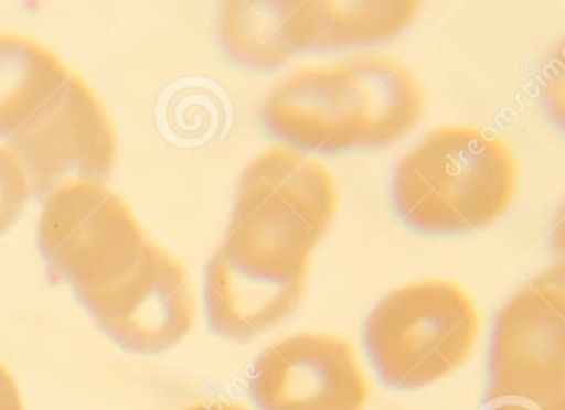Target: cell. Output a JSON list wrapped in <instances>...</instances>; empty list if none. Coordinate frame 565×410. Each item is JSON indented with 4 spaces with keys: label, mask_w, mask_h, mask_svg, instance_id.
Wrapping results in <instances>:
<instances>
[{
    "label": "cell",
    "mask_w": 565,
    "mask_h": 410,
    "mask_svg": "<svg viewBox=\"0 0 565 410\" xmlns=\"http://www.w3.org/2000/svg\"><path fill=\"white\" fill-rule=\"evenodd\" d=\"M31 177L11 145L0 144V234L18 222L31 197Z\"/></svg>",
    "instance_id": "13"
},
{
    "label": "cell",
    "mask_w": 565,
    "mask_h": 410,
    "mask_svg": "<svg viewBox=\"0 0 565 410\" xmlns=\"http://www.w3.org/2000/svg\"><path fill=\"white\" fill-rule=\"evenodd\" d=\"M249 390L259 410H363L370 382L345 337L297 333L256 360Z\"/></svg>",
    "instance_id": "9"
},
{
    "label": "cell",
    "mask_w": 565,
    "mask_h": 410,
    "mask_svg": "<svg viewBox=\"0 0 565 410\" xmlns=\"http://www.w3.org/2000/svg\"><path fill=\"white\" fill-rule=\"evenodd\" d=\"M71 75L67 65L42 43L0 33V134L11 138Z\"/></svg>",
    "instance_id": "11"
},
{
    "label": "cell",
    "mask_w": 565,
    "mask_h": 410,
    "mask_svg": "<svg viewBox=\"0 0 565 410\" xmlns=\"http://www.w3.org/2000/svg\"><path fill=\"white\" fill-rule=\"evenodd\" d=\"M82 303L98 326L130 353H164L180 344L196 323V300L186 267L153 240L127 278L82 298Z\"/></svg>",
    "instance_id": "8"
},
{
    "label": "cell",
    "mask_w": 565,
    "mask_h": 410,
    "mask_svg": "<svg viewBox=\"0 0 565 410\" xmlns=\"http://www.w3.org/2000/svg\"><path fill=\"white\" fill-rule=\"evenodd\" d=\"M337 212L339 192L322 162L290 145L256 155L241 174L226 235L206 268L214 333L244 343L292 316Z\"/></svg>",
    "instance_id": "1"
},
{
    "label": "cell",
    "mask_w": 565,
    "mask_h": 410,
    "mask_svg": "<svg viewBox=\"0 0 565 410\" xmlns=\"http://www.w3.org/2000/svg\"><path fill=\"white\" fill-rule=\"evenodd\" d=\"M418 0L388 2H322L323 30L320 48H345L385 42L418 17Z\"/></svg>",
    "instance_id": "12"
},
{
    "label": "cell",
    "mask_w": 565,
    "mask_h": 410,
    "mask_svg": "<svg viewBox=\"0 0 565 410\" xmlns=\"http://www.w3.org/2000/svg\"><path fill=\"white\" fill-rule=\"evenodd\" d=\"M39 244L54 277L82 300L127 278L151 240L117 192L104 182L74 181L47 195Z\"/></svg>",
    "instance_id": "5"
},
{
    "label": "cell",
    "mask_w": 565,
    "mask_h": 410,
    "mask_svg": "<svg viewBox=\"0 0 565 410\" xmlns=\"http://www.w3.org/2000/svg\"><path fill=\"white\" fill-rule=\"evenodd\" d=\"M322 2L231 0L220 10V36L231 56L254 68H274L322 43Z\"/></svg>",
    "instance_id": "10"
},
{
    "label": "cell",
    "mask_w": 565,
    "mask_h": 410,
    "mask_svg": "<svg viewBox=\"0 0 565 410\" xmlns=\"http://www.w3.org/2000/svg\"><path fill=\"white\" fill-rule=\"evenodd\" d=\"M0 410H25L18 382L2 363H0Z\"/></svg>",
    "instance_id": "14"
},
{
    "label": "cell",
    "mask_w": 565,
    "mask_h": 410,
    "mask_svg": "<svg viewBox=\"0 0 565 410\" xmlns=\"http://www.w3.org/2000/svg\"><path fill=\"white\" fill-rule=\"evenodd\" d=\"M565 268L552 265L499 311L486 400L494 407L554 409L565 396Z\"/></svg>",
    "instance_id": "6"
},
{
    "label": "cell",
    "mask_w": 565,
    "mask_h": 410,
    "mask_svg": "<svg viewBox=\"0 0 565 410\" xmlns=\"http://www.w3.org/2000/svg\"><path fill=\"white\" fill-rule=\"evenodd\" d=\"M518 162L504 139L471 125H443L409 149L395 172L399 214L425 231H466L505 214Z\"/></svg>",
    "instance_id": "3"
},
{
    "label": "cell",
    "mask_w": 565,
    "mask_h": 410,
    "mask_svg": "<svg viewBox=\"0 0 565 410\" xmlns=\"http://www.w3.org/2000/svg\"><path fill=\"white\" fill-rule=\"evenodd\" d=\"M9 139L39 194L74 181L102 182L117 162L114 122L77 73Z\"/></svg>",
    "instance_id": "7"
},
{
    "label": "cell",
    "mask_w": 565,
    "mask_h": 410,
    "mask_svg": "<svg viewBox=\"0 0 565 410\" xmlns=\"http://www.w3.org/2000/svg\"><path fill=\"white\" fill-rule=\"evenodd\" d=\"M181 410H250L239 402H231V400H207V402L194 403Z\"/></svg>",
    "instance_id": "15"
},
{
    "label": "cell",
    "mask_w": 565,
    "mask_h": 410,
    "mask_svg": "<svg viewBox=\"0 0 565 410\" xmlns=\"http://www.w3.org/2000/svg\"><path fill=\"white\" fill-rule=\"evenodd\" d=\"M479 311L448 280L413 281L390 291L370 314L365 344L376 373L395 389H422L455 374L475 350Z\"/></svg>",
    "instance_id": "4"
},
{
    "label": "cell",
    "mask_w": 565,
    "mask_h": 410,
    "mask_svg": "<svg viewBox=\"0 0 565 410\" xmlns=\"http://www.w3.org/2000/svg\"><path fill=\"white\" fill-rule=\"evenodd\" d=\"M423 112L425 91L415 73L380 52L296 69L263 108L274 134L317 152L385 148L415 129Z\"/></svg>",
    "instance_id": "2"
}]
</instances>
